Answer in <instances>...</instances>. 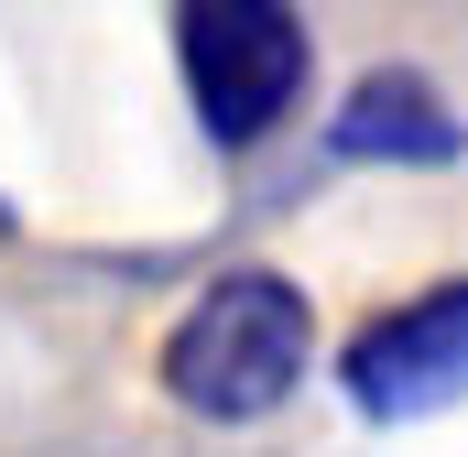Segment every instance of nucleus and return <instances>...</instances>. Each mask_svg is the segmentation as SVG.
<instances>
[{
    "instance_id": "f257e3e1",
    "label": "nucleus",
    "mask_w": 468,
    "mask_h": 457,
    "mask_svg": "<svg viewBox=\"0 0 468 457\" xmlns=\"http://www.w3.org/2000/svg\"><path fill=\"white\" fill-rule=\"evenodd\" d=\"M305 359H316L305 283L239 261V272H218L175 316V338H164L153 370H164V403L175 414H197V425H261V414H283L305 392Z\"/></svg>"
},
{
    "instance_id": "f03ea898",
    "label": "nucleus",
    "mask_w": 468,
    "mask_h": 457,
    "mask_svg": "<svg viewBox=\"0 0 468 457\" xmlns=\"http://www.w3.org/2000/svg\"><path fill=\"white\" fill-rule=\"evenodd\" d=\"M175 66H186L197 131L218 153H250L294 120L316 44L294 0H175Z\"/></svg>"
},
{
    "instance_id": "7ed1b4c3",
    "label": "nucleus",
    "mask_w": 468,
    "mask_h": 457,
    "mask_svg": "<svg viewBox=\"0 0 468 457\" xmlns=\"http://www.w3.org/2000/svg\"><path fill=\"white\" fill-rule=\"evenodd\" d=\"M338 392H349L370 425H425L468 403V272L381 305L349 348H338Z\"/></svg>"
},
{
    "instance_id": "20e7f679",
    "label": "nucleus",
    "mask_w": 468,
    "mask_h": 457,
    "mask_svg": "<svg viewBox=\"0 0 468 457\" xmlns=\"http://www.w3.org/2000/svg\"><path fill=\"white\" fill-rule=\"evenodd\" d=\"M327 153L338 164H392V175H447L468 164V120L425 66H370L349 99L327 110Z\"/></svg>"
},
{
    "instance_id": "39448f33",
    "label": "nucleus",
    "mask_w": 468,
    "mask_h": 457,
    "mask_svg": "<svg viewBox=\"0 0 468 457\" xmlns=\"http://www.w3.org/2000/svg\"><path fill=\"white\" fill-rule=\"evenodd\" d=\"M0 239H11V197H0Z\"/></svg>"
}]
</instances>
